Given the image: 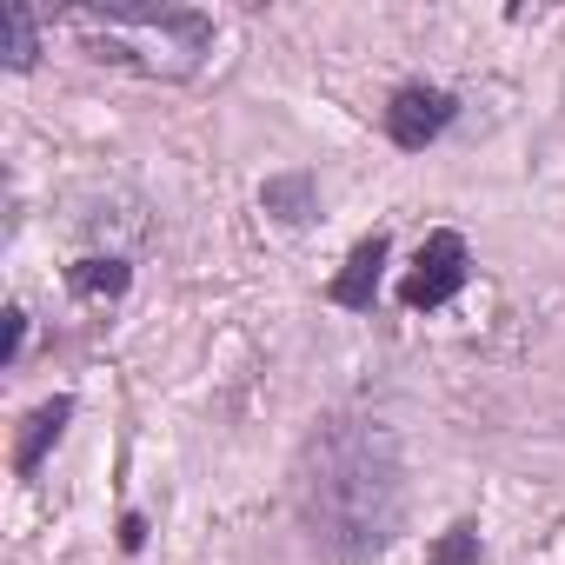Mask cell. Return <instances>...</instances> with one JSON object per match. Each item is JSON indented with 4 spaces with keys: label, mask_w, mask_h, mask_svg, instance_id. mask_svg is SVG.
Wrapping results in <instances>:
<instances>
[{
    "label": "cell",
    "mask_w": 565,
    "mask_h": 565,
    "mask_svg": "<svg viewBox=\"0 0 565 565\" xmlns=\"http://www.w3.org/2000/svg\"><path fill=\"white\" fill-rule=\"evenodd\" d=\"M134 287V259L127 253H81L67 266V294L74 300H127Z\"/></svg>",
    "instance_id": "cell-7"
},
{
    "label": "cell",
    "mask_w": 565,
    "mask_h": 565,
    "mask_svg": "<svg viewBox=\"0 0 565 565\" xmlns=\"http://www.w3.org/2000/svg\"><path fill=\"white\" fill-rule=\"evenodd\" d=\"M459 120V94L452 87H433V81H406L393 87V100L380 107V127L399 153H426L446 127Z\"/></svg>",
    "instance_id": "cell-4"
},
{
    "label": "cell",
    "mask_w": 565,
    "mask_h": 565,
    "mask_svg": "<svg viewBox=\"0 0 565 565\" xmlns=\"http://www.w3.org/2000/svg\"><path fill=\"white\" fill-rule=\"evenodd\" d=\"M0 21H8V74H28L41 61V14L28 8V0H8Z\"/></svg>",
    "instance_id": "cell-9"
},
{
    "label": "cell",
    "mask_w": 565,
    "mask_h": 565,
    "mask_svg": "<svg viewBox=\"0 0 565 565\" xmlns=\"http://www.w3.org/2000/svg\"><path fill=\"white\" fill-rule=\"evenodd\" d=\"M21 353H28V307L8 300V366H21Z\"/></svg>",
    "instance_id": "cell-11"
},
{
    "label": "cell",
    "mask_w": 565,
    "mask_h": 565,
    "mask_svg": "<svg viewBox=\"0 0 565 565\" xmlns=\"http://www.w3.org/2000/svg\"><path fill=\"white\" fill-rule=\"evenodd\" d=\"M259 206H266V220H279V226H313V213H320V180H313L307 167L273 173V180L259 186Z\"/></svg>",
    "instance_id": "cell-8"
},
{
    "label": "cell",
    "mask_w": 565,
    "mask_h": 565,
    "mask_svg": "<svg viewBox=\"0 0 565 565\" xmlns=\"http://www.w3.org/2000/svg\"><path fill=\"white\" fill-rule=\"evenodd\" d=\"M147 545V512H120V552H140Z\"/></svg>",
    "instance_id": "cell-12"
},
{
    "label": "cell",
    "mask_w": 565,
    "mask_h": 565,
    "mask_svg": "<svg viewBox=\"0 0 565 565\" xmlns=\"http://www.w3.org/2000/svg\"><path fill=\"white\" fill-rule=\"evenodd\" d=\"M413 512V479L399 433L373 413H327L294 466V519L307 545L333 565H366L399 545Z\"/></svg>",
    "instance_id": "cell-1"
},
{
    "label": "cell",
    "mask_w": 565,
    "mask_h": 565,
    "mask_svg": "<svg viewBox=\"0 0 565 565\" xmlns=\"http://www.w3.org/2000/svg\"><path fill=\"white\" fill-rule=\"evenodd\" d=\"M61 21L81 34L87 61L127 67L147 81H193L220 41L213 14L200 8H140V0H100V8H61Z\"/></svg>",
    "instance_id": "cell-2"
},
{
    "label": "cell",
    "mask_w": 565,
    "mask_h": 565,
    "mask_svg": "<svg viewBox=\"0 0 565 565\" xmlns=\"http://www.w3.org/2000/svg\"><path fill=\"white\" fill-rule=\"evenodd\" d=\"M386 259H393V233H386V226H373L366 239H353L347 266L327 279V300H333L340 313H373L380 279H386Z\"/></svg>",
    "instance_id": "cell-5"
},
{
    "label": "cell",
    "mask_w": 565,
    "mask_h": 565,
    "mask_svg": "<svg viewBox=\"0 0 565 565\" xmlns=\"http://www.w3.org/2000/svg\"><path fill=\"white\" fill-rule=\"evenodd\" d=\"M67 419H74V393H54V399H41V406L21 419V433H14V479H41V466H47V452L61 446Z\"/></svg>",
    "instance_id": "cell-6"
},
{
    "label": "cell",
    "mask_w": 565,
    "mask_h": 565,
    "mask_svg": "<svg viewBox=\"0 0 565 565\" xmlns=\"http://www.w3.org/2000/svg\"><path fill=\"white\" fill-rule=\"evenodd\" d=\"M466 279H472V246H466V233L439 226V233H426V246H419V259L406 273L399 307L406 313H439V307H452L466 294Z\"/></svg>",
    "instance_id": "cell-3"
},
{
    "label": "cell",
    "mask_w": 565,
    "mask_h": 565,
    "mask_svg": "<svg viewBox=\"0 0 565 565\" xmlns=\"http://www.w3.org/2000/svg\"><path fill=\"white\" fill-rule=\"evenodd\" d=\"M426 565H479V519H452V525L433 539Z\"/></svg>",
    "instance_id": "cell-10"
}]
</instances>
